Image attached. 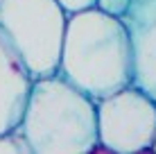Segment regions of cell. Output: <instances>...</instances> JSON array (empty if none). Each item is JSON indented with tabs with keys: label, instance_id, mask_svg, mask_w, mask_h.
Instances as JSON below:
<instances>
[{
	"label": "cell",
	"instance_id": "obj_1",
	"mask_svg": "<svg viewBox=\"0 0 156 154\" xmlns=\"http://www.w3.org/2000/svg\"><path fill=\"white\" fill-rule=\"evenodd\" d=\"M98 102L133 79L131 43L122 18L98 7L68 14L59 70Z\"/></svg>",
	"mask_w": 156,
	"mask_h": 154
},
{
	"label": "cell",
	"instance_id": "obj_2",
	"mask_svg": "<svg viewBox=\"0 0 156 154\" xmlns=\"http://www.w3.org/2000/svg\"><path fill=\"white\" fill-rule=\"evenodd\" d=\"M18 129L32 154H90L98 143V102L61 73L39 77Z\"/></svg>",
	"mask_w": 156,
	"mask_h": 154
},
{
	"label": "cell",
	"instance_id": "obj_3",
	"mask_svg": "<svg viewBox=\"0 0 156 154\" xmlns=\"http://www.w3.org/2000/svg\"><path fill=\"white\" fill-rule=\"evenodd\" d=\"M68 12L59 0H0V27L18 50L32 79L59 70Z\"/></svg>",
	"mask_w": 156,
	"mask_h": 154
},
{
	"label": "cell",
	"instance_id": "obj_4",
	"mask_svg": "<svg viewBox=\"0 0 156 154\" xmlns=\"http://www.w3.org/2000/svg\"><path fill=\"white\" fill-rule=\"evenodd\" d=\"M156 136V102L129 84L98 100V141L111 154L152 152Z\"/></svg>",
	"mask_w": 156,
	"mask_h": 154
},
{
	"label": "cell",
	"instance_id": "obj_5",
	"mask_svg": "<svg viewBox=\"0 0 156 154\" xmlns=\"http://www.w3.org/2000/svg\"><path fill=\"white\" fill-rule=\"evenodd\" d=\"M122 23L131 43V84L156 102V0H131Z\"/></svg>",
	"mask_w": 156,
	"mask_h": 154
},
{
	"label": "cell",
	"instance_id": "obj_6",
	"mask_svg": "<svg viewBox=\"0 0 156 154\" xmlns=\"http://www.w3.org/2000/svg\"><path fill=\"white\" fill-rule=\"evenodd\" d=\"M32 82L25 61L0 27V134L20 125Z\"/></svg>",
	"mask_w": 156,
	"mask_h": 154
},
{
	"label": "cell",
	"instance_id": "obj_7",
	"mask_svg": "<svg viewBox=\"0 0 156 154\" xmlns=\"http://www.w3.org/2000/svg\"><path fill=\"white\" fill-rule=\"evenodd\" d=\"M0 154H32L30 143L18 127L0 134Z\"/></svg>",
	"mask_w": 156,
	"mask_h": 154
},
{
	"label": "cell",
	"instance_id": "obj_8",
	"mask_svg": "<svg viewBox=\"0 0 156 154\" xmlns=\"http://www.w3.org/2000/svg\"><path fill=\"white\" fill-rule=\"evenodd\" d=\"M129 5H131V0H95L98 9H102V12H106L111 16H118V18H122L127 14Z\"/></svg>",
	"mask_w": 156,
	"mask_h": 154
},
{
	"label": "cell",
	"instance_id": "obj_9",
	"mask_svg": "<svg viewBox=\"0 0 156 154\" xmlns=\"http://www.w3.org/2000/svg\"><path fill=\"white\" fill-rule=\"evenodd\" d=\"M59 5H61L68 14H75V12H82V9L95 7V0H59Z\"/></svg>",
	"mask_w": 156,
	"mask_h": 154
},
{
	"label": "cell",
	"instance_id": "obj_10",
	"mask_svg": "<svg viewBox=\"0 0 156 154\" xmlns=\"http://www.w3.org/2000/svg\"><path fill=\"white\" fill-rule=\"evenodd\" d=\"M152 152L156 154V136H154V145H152Z\"/></svg>",
	"mask_w": 156,
	"mask_h": 154
}]
</instances>
